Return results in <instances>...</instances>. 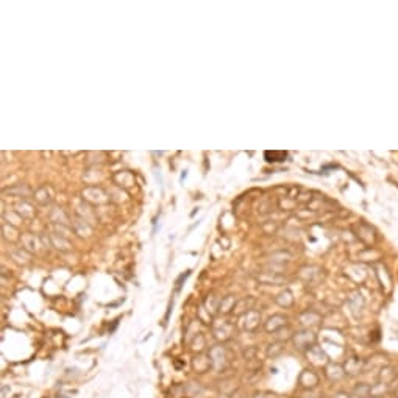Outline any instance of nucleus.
<instances>
[{
    "instance_id": "nucleus-2",
    "label": "nucleus",
    "mask_w": 398,
    "mask_h": 398,
    "mask_svg": "<svg viewBox=\"0 0 398 398\" xmlns=\"http://www.w3.org/2000/svg\"><path fill=\"white\" fill-rule=\"evenodd\" d=\"M356 392H357V394H361V395H364V397H367L369 392H370V387H369V386H361V389H359V387L356 389Z\"/></svg>"
},
{
    "instance_id": "nucleus-1",
    "label": "nucleus",
    "mask_w": 398,
    "mask_h": 398,
    "mask_svg": "<svg viewBox=\"0 0 398 398\" xmlns=\"http://www.w3.org/2000/svg\"><path fill=\"white\" fill-rule=\"evenodd\" d=\"M264 155L267 158V161H270V163L283 161V159L286 158V152H266Z\"/></svg>"
}]
</instances>
